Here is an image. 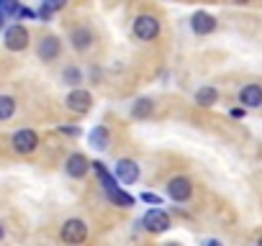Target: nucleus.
Here are the masks:
<instances>
[{
	"label": "nucleus",
	"mask_w": 262,
	"mask_h": 246,
	"mask_svg": "<svg viewBox=\"0 0 262 246\" xmlns=\"http://www.w3.org/2000/svg\"><path fill=\"white\" fill-rule=\"evenodd\" d=\"M36 54H39L41 62H54V59L62 54V41H59V36H44V39L39 41Z\"/></svg>",
	"instance_id": "obj_10"
},
{
	"label": "nucleus",
	"mask_w": 262,
	"mask_h": 246,
	"mask_svg": "<svg viewBox=\"0 0 262 246\" xmlns=\"http://www.w3.org/2000/svg\"><path fill=\"white\" fill-rule=\"evenodd\" d=\"M59 238H62L64 243H82V241L88 238V223L80 220V218L64 220V226H62V231H59Z\"/></svg>",
	"instance_id": "obj_4"
},
{
	"label": "nucleus",
	"mask_w": 262,
	"mask_h": 246,
	"mask_svg": "<svg viewBox=\"0 0 262 246\" xmlns=\"http://www.w3.org/2000/svg\"><path fill=\"white\" fill-rule=\"evenodd\" d=\"M105 198H108L113 205H121V208H131V205H134V198L121 190V182L113 185V187H108V190H105Z\"/></svg>",
	"instance_id": "obj_16"
},
{
	"label": "nucleus",
	"mask_w": 262,
	"mask_h": 246,
	"mask_svg": "<svg viewBox=\"0 0 262 246\" xmlns=\"http://www.w3.org/2000/svg\"><path fill=\"white\" fill-rule=\"evenodd\" d=\"M90 169H93V162H90L85 154H80V152L70 154L67 162H64V172H67L70 177H75V180H82Z\"/></svg>",
	"instance_id": "obj_8"
},
{
	"label": "nucleus",
	"mask_w": 262,
	"mask_h": 246,
	"mask_svg": "<svg viewBox=\"0 0 262 246\" xmlns=\"http://www.w3.org/2000/svg\"><path fill=\"white\" fill-rule=\"evenodd\" d=\"M134 36L142 41H155L160 36V18L152 13H139L134 18Z\"/></svg>",
	"instance_id": "obj_1"
},
{
	"label": "nucleus",
	"mask_w": 262,
	"mask_h": 246,
	"mask_svg": "<svg viewBox=\"0 0 262 246\" xmlns=\"http://www.w3.org/2000/svg\"><path fill=\"white\" fill-rule=\"evenodd\" d=\"M39 21H44V23H47V21H52V11L41 6V11H39Z\"/></svg>",
	"instance_id": "obj_22"
},
{
	"label": "nucleus",
	"mask_w": 262,
	"mask_h": 246,
	"mask_svg": "<svg viewBox=\"0 0 262 246\" xmlns=\"http://www.w3.org/2000/svg\"><path fill=\"white\" fill-rule=\"evenodd\" d=\"M234 6H244V3H249V0H231Z\"/></svg>",
	"instance_id": "obj_25"
},
{
	"label": "nucleus",
	"mask_w": 262,
	"mask_h": 246,
	"mask_svg": "<svg viewBox=\"0 0 262 246\" xmlns=\"http://www.w3.org/2000/svg\"><path fill=\"white\" fill-rule=\"evenodd\" d=\"M88 141H90V146H93V149L103 152V149H108V146H111V134H108V129H105V126H95V129L90 131Z\"/></svg>",
	"instance_id": "obj_15"
},
{
	"label": "nucleus",
	"mask_w": 262,
	"mask_h": 246,
	"mask_svg": "<svg viewBox=\"0 0 262 246\" xmlns=\"http://www.w3.org/2000/svg\"><path fill=\"white\" fill-rule=\"evenodd\" d=\"M59 131H62V134H70V136H77V134H80V129H70V126H62Z\"/></svg>",
	"instance_id": "obj_24"
},
{
	"label": "nucleus",
	"mask_w": 262,
	"mask_h": 246,
	"mask_svg": "<svg viewBox=\"0 0 262 246\" xmlns=\"http://www.w3.org/2000/svg\"><path fill=\"white\" fill-rule=\"evenodd\" d=\"M0 236H3V231H0Z\"/></svg>",
	"instance_id": "obj_28"
},
{
	"label": "nucleus",
	"mask_w": 262,
	"mask_h": 246,
	"mask_svg": "<svg viewBox=\"0 0 262 246\" xmlns=\"http://www.w3.org/2000/svg\"><path fill=\"white\" fill-rule=\"evenodd\" d=\"M62 80H64V85H70V87H80V82H82V72H80V67H64Z\"/></svg>",
	"instance_id": "obj_19"
},
{
	"label": "nucleus",
	"mask_w": 262,
	"mask_h": 246,
	"mask_svg": "<svg viewBox=\"0 0 262 246\" xmlns=\"http://www.w3.org/2000/svg\"><path fill=\"white\" fill-rule=\"evenodd\" d=\"M142 226H144V231H149V233H165V231L172 226V220H170V213H167V210H162V208H149V210L144 213V218H142Z\"/></svg>",
	"instance_id": "obj_3"
},
{
	"label": "nucleus",
	"mask_w": 262,
	"mask_h": 246,
	"mask_svg": "<svg viewBox=\"0 0 262 246\" xmlns=\"http://www.w3.org/2000/svg\"><path fill=\"white\" fill-rule=\"evenodd\" d=\"M113 175H116V180L121 185H134L142 172H139V164L134 159H118L116 167H113Z\"/></svg>",
	"instance_id": "obj_6"
},
{
	"label": "nucleus",
	"mask_w": 262,
	"mask_h": 246,
	"mask_svg": "<svg viewBox=\"0 0 262 246\" xmlns=\"http://www.w3.org/2000/svg\"><path fill=\"white\" fill-rule=\"evenodd\" d=\"M239 103L244 108H259L262 105V85L252 82V85H244L239 90Z\"/></svg>",
	"instance_id": "obj_13"
},
{
	"label": "nucleus",
	"mask_w": 262,
	"mask_h": 246,
	"mask_svg": "<svg viewBox=\"0 0 262 246\" xmlns=\"http://www.w3.org/2000/svg\"><path fill=\"white\" fill-rule=\"evenodd\" d=\"M259 246H262V236H259Z\"/></svg>",
	"instance_id": "obj_27"
},
{
	"label": "nucleus",
	"mask_w": 262,
	"mask_h": 246,
	"mask_svg": "<svg viewBox=\"0 0 262 246\" xmlns=\"http://www.w3.org/2000/svg\"><path fill=\"white\" fill-rule=\"evenodd\" d=\"M16 113V100L11 95H0V120H8Z\"/></svg>",
	"instance_id": "obj_18"
},
{
	"label": "nucleus",
	"mask_w": 262,
	"mask_h": 246,
	"mask_svg": "<svg viewBox=\"0 0 262 246\" xmlns=\"http://www.w3.org/2000/svg\"><path fill=\"white\" fill-rule=\"evenodd\" d=\"M70 41H72V49H75V52H88V49L93 46L95 36H93V31H90L88 26H77V29H72Z\"/></svg>",
	"instance_id": "obj_12"
},
{
	"label": "nucleus",
	"mask_w": 262,
	"mask_h": 246,
	"mask_svg": "<svg viewBox=\"0 0 262 246\" xmlns=\"http://www.w3.org/2000/svg\"><path fill=\"white\" fill-rule=\"evenodd\" d=\"M152 110H155V103L149 97H139V100H134V105H131V115H134L137 120L139 118H149Z\"/></svg>",
	"instance_id": "obj_17"
},
{
	"label": "nucleus",
	"mask_w": 262,
	"mask_h": 246,
	"mask_svg": "<svg viewBox=\"0 0 262 246\" xmlns=\"http://www.w3.org/2000/svg\"><path fill=\"white\" fill-rule=\"evenodd\" d=\"M190 29H193V34H198V36H208V34L216 31V18H213L211 13L198 11V13H193V18H190Z\"/></svg>",
	"instance_id": "obj_11"
},
{
	"label": "nucleus",
	"mask_w": 262,
	"mask_h": 246,
	"mask_svg": "<svg viewBox=\"0 0 262 246\" xmlns=\"http://www.w3.org/2000/svg\"><path fill=\"white\" fill-rule=\"evenodd\" d=\"M216 103H219V90H216V87L203 85V87L195 90V105H201V108H211V105H216Z\"/></svg>",
	"instance_id": "obj_14"
},
{
	"label": "nucleus",
	"mask_w": 262,
	"mask_h": 246,
	"mask_svg": "<svg viewBox=\"0 0 262 246\" xmlns=\"http://www.w3.org/2000/svg\"><path fill=\"white\" fill-rule=\"evenodd\" d=\"M41 6L49 8L52 13H59L62 8H67V0H41Z\"/></svg>",
	"instance_id": "obj_20"
},
{
	"label": "nucleus",
	"mask_w": 262,
	"mask_h": 246,
	"mask_svg": "<svg viewBox=\"0 0 262 246\" xmlns=\"http://www.w3.org/2000/svg\"><path fill=\"white\" fill-rule=\"evenodd\" d=\"M29 41H31V34H29V29H26V26L13 23V26H8V29H6L3 44H6V49H8V52H24V49L29 46Z\"/></svg>",
	"instance_id": "obj_2"
},
{
	"label": "nucleus",
	"mask_w": 262,
	"mask_h": 246,
	"mask_svg": "<svg viewBox=\"0 0 262 246\" xmlns=\"http://www.w3.org/2000/svg\"><path fill=\"white\" fill-rule=\"evenodd\" d=\"M3 21H6V13H3V11H0V26H3Z\"/></svg>",
	"instance_id": "obj_26"
},
{
	"label": "nucleus",
	"mask_w": 262,
	"mask_h": 246,
	"mask_svg": "<svg viewBox=\"0 0 262 246\" xmlns=\"http://www.w3.org/2000/svg\"><path fill=\"white\" fill-rule=\"evenodd\" d=\"M167 195L175 200V203H185L190 195H193V182L188 180V177H172L170 182H167Z\"/></svg>",
	"instance_id": "obj_9"
},
{
	"label": "nucleus",
	"mask_w": 262,
	"mask_h": 246,
	"mask_svg": "<svg viewBox=\"0 0 262 246\" xmlns=\"http://www.w3.org/2000/svg\"><path fill=\"white\" fill-rule=\"evenodd\" d=\"M244 113H247L244 105H242V108H234V110H231V118H244Z\"/></svg>",
	"instance_id": "obj_23"
},
{
	"label": "nucleus",
	"mask_w": 262,
	"mask_h": 246,
	"mask_svg": "<svg viewBox=\"0 0 262 246\" xmlns=\"http://www.w3.org/2000/svg\"><path fill=\"white\" fill-rule=\"evenodd\" d=\"M139 198H142V203H149V205H162V198H160V195H155V192H142Z\"/></svg>",
	"instance_id": "obj_21"
},
{
	"label": "nucleus",
	"mask_w": 262,
	"mask_h": 246,
	"mask_svg": "<svg viewBox=\"0 0 262 246\" xmlns=\"http://www.w3.org/2000/svg\"><path fill=\"white\" fill-rule=\"evenodd\" d=\"M67 108L72 110V113H77V115H85L90 108H93V95L88 92V90H82V87H75L70 95H67Z\"/></svg>",
	"instance_id": "obj_7"
},
{
	"label": "nucleus",
	"mask_w": 262,
	"mask_h": 246,
	"mask_svg": "<svg viewBox=\"0 0 262 246\" xmlns=\"http://www.w3.org/2000/svg\"><path fill=\"white\" fill-rule=\"evenodd\" d=\"M11 144H13V152H18V154H31V152H36V146H39V134L31 131V129H21V131L13 134Z\"/></svg>",
	"instance_id": "obj_5"
}]
</instances>
